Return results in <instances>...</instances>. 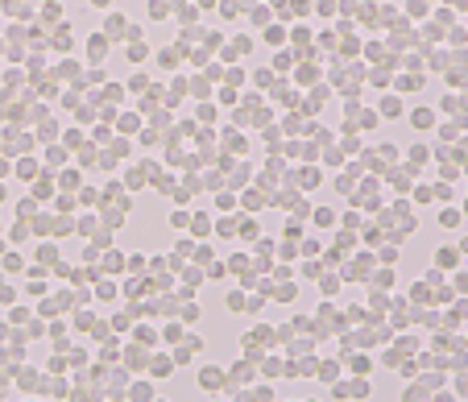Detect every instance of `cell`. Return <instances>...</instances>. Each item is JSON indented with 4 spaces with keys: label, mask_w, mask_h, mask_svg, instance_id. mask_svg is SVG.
Here are the masks:
<instances>
[{
    "label": "cell",
    "mask_w": 468,
    "mask_h": 402,
    "mask_svg": "<svg viewBox=\"0 0 468 402\" xmlns=\"http://www.w3.org/2000/svg\"><path fill=\"white\" fill-rule=\"evenodd\" d=\"M4 269H8V274H17V269H21V257L8 253V257H4Z\"/></svg>",
    "instance_id": "cell-1"
}]
</instances>
